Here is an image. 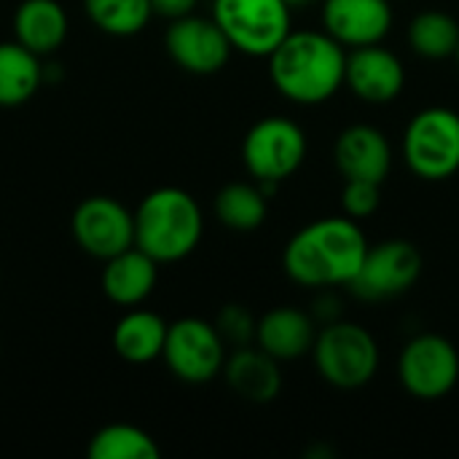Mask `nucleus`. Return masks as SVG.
<instances>
[{
  "label": "nucleus",
  "mask_w": 459,
  "mask_h": 459,
  "mask_svg": "<svg viewBox=\"0 0 459 459\" xmlns=\"http://www.w3.org/2000/svg\"><path fill=\"white\" fill-rule=\"evenodd\" d=\"M272 86L293 105H323L339 94L347 48L325 30H293L269 56Z\"/></svg>",
  "instance_id": "obj_2"
},
{
  "label": "nucleus",
  "mask_w": 459,
  "mask_h": 459,
  "mask_svg": "<svg viewBox=\"0 0 459 459\" xmlns=\"http://www.w3.org/2000/svg\"><path fill=\"white\" fill-rule=\"evenodd\" d=\"M398 379L417 401H441L459 382L457 347L438 333H417L398 355Z\"/></svg>",
  "instance_id": "obj_9"
},
{
  "label": "nucleus",
  "mask_w": 459,
  "mask_h": 459,
  "mask_svg": "<svg viewBox=\"0 0 459 459\" xmlns=\"http://www.w3.org/2000/svg\"><path fill=\"white\" fill-rule=\"evenodd\" d=\"M255 325H258V320L247 312V307H239V304H226L215 317L218 333L231 347L255 344Z\"/></svg>",
  "instance_id": "obj_26"
},
{
  "label": "nucleus",
  "mask_w": 459,
  "mask_h": 459,
  "mask_svg": "<svg viewBox=\"0 0 459 459\" xmlns=\"http://www.w3.org/2000/svg\"><path fill=\"white\" fill-rule=\"evenodd\" d=\"M86 455L91 459H159L161 449L148 430L129 422H110L89 438Z\"/></svg>",
  "instance_id": "obj_24"
},
{
  "label": "nucleus",
  "mask_w": 459,
  "mask_h": 459,
  "mask_svg": "<svg viewBox=\"0 0 459 459\" xmlns=\"http://www.w3.org/2000/svg\"><path fill=\"white\" fill-rule=\"evenodd\" d=\"M156 282H159V264L137 245L102 261L100 285L105 299L116 307L124 309L143 307L153 296Z\"/></svg>",
  "instance_id": "obj_17"
},
{
  "label": "nucleus",
  "mask_w": 459,
  "mask_h": 459,
  "mask_svg": "<svg viewBox=\"0 0 459 459\" xmlns=\"http://www.w3.org/2000/svg\"><path fill=\"white\" fill-rule=\"evenodd\" d=\"M323 30L347 51L382 43L395 22L393 0H323Z\"/></svg>",
  "instance_id": "obj_13"
},
{
  "label": "nucleus",
  "mask_w": 459,
  "mask_h": 459,
  "mask_svg": "<svg viewBox=\"0 0 459 459\" xmlns=\"http://www.w3.org/2000/svg\"><path fill=\"white\" fill-rule=\"evenodd\" d=\"M226 342L218 333L215 323L202 317H180L169 323L161 360L169 374L186 385H207L223 374L226 366Z\"/></svg>",
  "instance_id": "obj_8"
},
{
  "label": "nucleus",
  "mask_w": 459,
  "mask_h": 459,
  "mask_svg": "<svg viewBox=\"0 0 459 459\" xmlns=\"http://www.w3.org/2000/svg\"><path fill=\"white\" fill-rule=\"evenodd\" d=\"M455 59H457V65H459V46H457V54H455Z\"/></svg>",
  "instance_id": "obj_30"
},
{
  "label": "nucleus",
  "mask_w": 459,
  "mask_h": 459,
  "mask_svg": "<svg viewBox=\"0 0 459 459\" xmlns=\"http://www.w3.org/2000/svg\"><path fill=\"white\" fill-rule=\"evenodd\" d=\"M315 339V317L299 307H274L261 315L255 325V347H261L280 363H296L312 355Z\"/></svg>",
  "instance_id": "obj_16"
},
{
  "label": "nucleus",
  "mask_w": 459,
  "mask_h": 459,
  "mask_svg": "<svg viewBox=\"0 0 459 459\" xmlns=\"http://www.w3.org/2000/svg\"><path fill=\"white\" fill-rule=\"evenodd\" d=\"M13 40L38 56L56 54L70 35V16L59 0H22L11 19Z\"/></svg>",
  "instance_id": "obj_18"
},
{
  "label": "nucleus",
  "mask_w": 459,
  "mask_h": 459,
  "mask_svg": "<svg viewBox=\"0 0 459 459\" xmlns=\"http://www.w3.org/2000/svg\"><path fill=\"white\" fill-rule=\"evenodd\" d=\"M382 204V191L379 183L368 180H344L342 188V210L352 221H366L371 218Z\"/></svg>",
  "instance_id": "obj_27"
},
{
  "label": "nucleus",
  "mask_w": 459,
  "mask_h": 459,
  "mask_svg": "<svg viewBox=\"0 0 459 459\" xmlns=\"http://www.w3.org/2000/svg\"><path fill=\"white\" fill-rule=\"evenodd\" d=\"M215 218L229 231H258L269 215V194L258 183H229L215 194Z\"/></svg>",
  "instance_id": "obj_22"
},
{
  "label": "nucleus",
  "mask_w": 459,
  "mask_h": 459,
  "mask_svg": "<svg viewBox=\"0 0 459 459\" xmlns=\"http://www.w3.org/2000/svg\"><path fill=\"white\" fill-rule=\"evenodd\" d=\"M169 59L191 75H215L231 59V43L212 16L188 13L169 22L164 32Z\"/></svg>",
  "instance_id": "obj_12"
},
{
  "label": "nucleus",
  "mask_w": 459,
  "mask_h": 459,
  "mask_svg": "<svg viewBox=\"0 0 459 459\" xmlns=\"http://www.w3.org/2000/svg\"><path fill=\"white\" fill-rule=\"evenodd\" d=\"M366 253L368 239L358 221L331 215L307 223L288 239L282 250V269L288 280L301 288H347Z\"/></svg>",
  "instance_id": "obj_1"
},
{
  "label": "nucleus",
  "mask_w": 459,
  "mask_h": 459,
  "mask_svg": "<svg viewBox=\"0 0 459 459\" xmlns=\"http://www.w3.org/2000/svg\"><path fill=\"white\" fill-rule=\"evenodd\" d=\"M285 3H288L290 8H301V5H307L309 0H285Z\"/></svg>",
  "instance_id": "obj_29"
},
{
  "label": "nucleus",
  "mask_w": 459,
  "mask_h": 459,
  "mask_svg": "<svg viewBox=\"0 0 459 459\" xmlns=\"http://www.w3.org/2000/svg\"><path fill=\"white\" fill-rule=\"evenodd\" d=\"M204 212L199 202L178 188L161 186L134 207V245L159 266L186 261L202 242Z\"/></svg>",
  "instance_id": "obj_3"
},
{
  "label": "nucleus",
  "mask_w": 459,
  "mask_h": 459,
  "mask_svg": "<svg viewBox=\"0 0 459 459\" xmlns=\"http://www.w3.org/2000/svg\"><path fill=\"white\" fill-rule=\"evenodd\" d=\"M333 161L344 180L385 183L393 169V145L387 134L371 124H352L339 132Z\"/></svg>",
  "instance_id": "obj_15"
},
{
  "label": "nucleus",
  "mask_w": 459,
  "mask_h": 459,
  "mask_svg": "<svg viewBox=\"0 0 459 459\" xmlns=\"http://www.w3.org/2000/svg\"><path fill=\"white\" fill-rule=\"evenodd\" d=\"M212 19L234 51L255 59H266L293 32L285 0H212Z\"/></svg>",
  "instance_id": "obj_6"
},
{
  "label": "nucleus",
  "mask_w": 459,
  "mask_h": 459,
  "mask_svg": "<svg viewBox=\"0 0 459 459\" xmlns=\"http://www.w3.org/2000/svg\"><path fill=\"white\" fill-rule=\"evenodd\" d=\"M167 328L169 323L161 315L132 307L118 317L113 328V352L132 366H148L153 360H161Z\"/></svg>",
  "instance_id": "obj_20"
},
{
  "label": "nucleus",
  "mask_w": 459,
  "mask_h": 459,
  "mask_svg": "<svg viewBox=\"0 0 459 459\" xmlns=\"http://www.w3.org/2000/svg\"><path fill=\"white\" fill-rule=\"evenodd\" d=\"M70 231L86 255L108 261L134 245V210L116 196H86L73 210Z\"/></svg>",
  "instance_id": "obj_11"
},
{
  "label": "nucleus",
  "mask_w": 459,
  "mask_h": 459,
  "mask_svg": "<svg viewBox=\"0 0 459 459\" xmlns=\"http://www.w3.org/2000/svg\"><path fill=\"white\" fill-rule=\"evenodd\" d=\"M89 22L113 38L140 35L153 19L151 0H83Z\"/></svg>",
  "instance_id": "obj_25"
},
{
  "label": "nucleus",
  "mask_w": 459,
  "mask_h": 459,
  "mask_svg": "<svg viewBox=\"0 0 459 459\" xmlns=\"http://www.w3.org/2000/svg\"><path fill=\"white\" fill-rule=\"evenodd\" d=\"M226 385L247 403H272L282 390L280 360L266 355L261 347H237L223 366Z\"/></svg>",
  "instance_id": "obj_19"
},
{
  "label": "nucleus",
  "mask_w": 459,
  "mask_h": 459,
  "mask_svg": "<svg viewBox=\"0 0 459 459\" xmlns=\"http://www.w3.org/2000/svg\"><path fill=\"white\" fill-rule=\"evenodd\" d=\"M312 360L325 385L336 390H360L377 377L382 352L374 333L360 323L331 320L317 328Z\"/></svg>",
  "instance_id": "obj_4"
},
{
  "label": "nucleus",
  "mask_w": 459,
  "mask_h": 459,
  "mask_svg": "<svg viewBox=\"0 0 459 459\" xmlns=\"http://www.w3.org/2000/svg\"><path fill=\"white\" fill-rule=\"evenodd\" d=\"M307 134L288 116H266L255 121L242 140V164L264 191L296 175L307 159Z\"/></svg>",
  "instance_id": "obj_7"
},
{
  "label": "nucleus",
  "mask_w": 459,
  "mask_h": 459,
  "mask_svg": "<svg viewBox=\"0 0 459 459\" xmlns=\"http://www.w3.org/2000/svg\"><path fill=\"white\" fill-rule=\"evenodd\" d=\"M344 86L368 105H387L406 86V67L395 51L382 43L347 51Z\"/></svg>",
  "instance_id": "obj_14"
},
{
  "label": "nucleus",
  "mask_w": 459,
  "mask_h": 459,
  "mask_svg": "<svg viewBox=\"0 0 459 459\" xmlns=\"http://www.w3.org/2000/svg\"><path fill=\"white\" fill-rule=\"evenodd\" d=\"M422 253L409 239H385L379 245H368V253L347 285L352 296L360 301H387L409 293L422 277Z\"/></svg>",
  "instance_id": "obj_10"
},
{
  "label": "nucleus",
  "mask_w": 459,
  "mask_h": 459,
  "mask_svg": "<svg viewBox=\"0 0 459 459\" xmlns=\"http://www.w3.org/2000/svg\"><path fill=\"white\" fill-rule=\"evenodd\" d=\"M406 40H409V48L422 59H430V62L452 59L459 46V22L452 13L438 11V8L422 11L409 22Z\"/></svg>",
  "instance_id": "obj_23"
},
{
  "label": "nucleus",
  "mask_w": 459,
  "mask_h": 459,
  "mask_svg": "<svg viewBox=\"0 0 459 459\" xmlns=\"http://www.w3.org/2000/svg\"><path fill=\"white\" fill-rule=\"evenodd\" d=\"M411 175L428 183L449 180L459 172V113L444 105L414 113L401 143Z\"/></svg>",
  "instance_id": "obj_5"
},
{
  "label": "nucleus",
  "mask_w": 459,
  "mask_h": 459,
  "mask_svg": "<svg viewBox=\"0 0 459 459\" xmlns=\"http://www.w3.org/2000/svg\"><path fill=\"white\" fill-rule=\"evenodd\" d=\"M151 5H153V16L175 22V19H183L188 13H196L199 0H151Z\"/></svg>",
  "instance_id": "obj_28"
},
{
  "label": "nucleus",
  "mask_w": 459,
  "mask_h": 459,
  "mask_svg": "<svg viewBox=\"0 0 459 459\" xmlns=\"http://www.w3.org/2000/svg\"><path fill=\"white\" fill-rule=\"evenodd\" d=\"M46 81V62L19 40L0 43V108L30 102Z\"/></svg>",
  "instance_id": "obj_21"
}]
</instances>
